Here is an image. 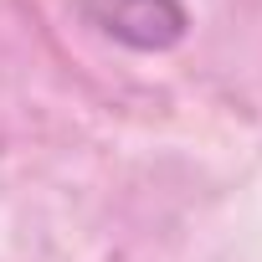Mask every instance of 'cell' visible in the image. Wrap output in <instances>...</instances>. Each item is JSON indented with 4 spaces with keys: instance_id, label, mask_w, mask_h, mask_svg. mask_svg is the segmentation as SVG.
I'll return each instance as SVG.
<instances>
[{
    "instance_id": "6da1fadb",
    "label": "cell",
    "mask_w": 262,
    "mask_h": 262,
    "mask_svg": "<svg viewBox=\"0 0 262 262\" xmlns=\"http://www.w3.org/2000/svg\"><path fill=\"white\" fill-rule=\"evenodd\" d=\"M82 16L134 52H170L185 36L180 0H82Z\"/></svg>"
}]
</instances>
